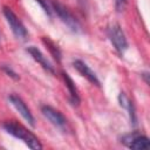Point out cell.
<instances>
[{
  "mask_svg": "<svg viewBox=\"0 0 150 150\" xmlns=\"http://www.w3.org/2000/svg\"><path fill=\"white\" fill-rule=\"evenodd\" d=\"M1 68H2V70H4L8 76H11V77L14 79V80H19V75L16 74V71H14L9 66H7V64H2Z\"/></svg>",
  "mask_w": 150,
  "mask_h": 150,
  "instance_id": "5bb4252c",
  "label": "cell"
},
{
  "mask_svg": "<svg viewBox=\"0 0 150 150\" xmlns=\"http://www.w3.org/2000/svg\"><path fill=\"white\" fill-rule=\"evenodd\" d=\"M2 128L6 132L12 135L13 137L22 141L28 148L30 149H42V144L39 141V138L27 128H25L22 124H20L16 121H6L2 123Z\"/></svg>",
  "mask_w": 150,
  "mask_h": 150,
  "instance_id": "6da1fadb",
  "label": "cell"
},
{
  "mask_svg": "<svg viewBox=\"0 0 150 150\" xmlns=\"http://www.w3.org/2000/svg\"><path fill=\"white\" fill-rule=\"evenodd\" d=\"M2 12H4V15H5V18H6L9 27H11V29L13 32V34L18 39H26L27 35H28V32H27L25 25L22 23V21L19 19V16L7 6L4 7Z\"/></svg>",
  "mask_w": 150,
  "mask_h": 150,
  "instance_id": "277c9868",
  "label": "cell"
},
{
  "mask_svg": "<svg viewBox=\"0 0 150 150\" xmlns=\"http://www.w3.org/2000/svg\"><path fill=\"white\" fill-rule=\"evenodd\" d=\"M128 0H115V8L117 12H122L124 11L125 6H127Z\"/></svg>",
  "mask_w": 150,
  "mask_h": 150,
  "instance_id": "9a60e30c",
  "label": "cell"
},
{
  "mask_svg": "<svg viewBox=\"0 0 150 150\" xmlns=\"http://www.w3.org/2000/svg\"><path fill=\"white\" fill-rule=\"evenodd\" d=\"M8 100H9V102L12 103V105L19 111V114H20L32 127H35L34 116H33L30 109L27 107L26 102H25L19 95H16V94H11V95L8 96Z\"/></svg>",
  "mask_w": 150,
  "mask_h": 150,
  "instance_id": "52a82bcc",
  "label": "cell"
},
{
  "mask_svg": "<svg viewBox=\"0 0 150 150\" xmlns=\"http://www.w3.org/2000/svg\"><path fill=\"white\" fill-rule=\"evenodd\" d=\"M62 77L64 80V83H66V87L68 89V93H69V101L73 105H79L80 104V95H79V90L73 81V79L67 74V73H62Z\"/></svg>",
  "mask_w": 150,
  "mask_h": 150,
  "instance_id": "30bf717a",
  "label": "cell"
},
{
  "mask_svg": "<svg viewBox=\"0 0 150 150\" xmlns=\"http://www.w3.org/2000/svg\"><path fill=\"white\" fill-rule=\"evenodd\" d=\"M118 102H120V105L128 111L129 118L132 122V124H136V109H135V105H134L132 101L127 96L125 93H120Z\"/></svg>",
  "mask_w": 150,
  "mask_h": 150,
  "instance_id": "8fae6325",
  "label": "cell"
},
{
  "mask_svg": "<svg viewBox=\"0 0 150 150\" xmlns=\"http://www.w3.org/2000/svg\"><path fill=\"white\" fill-rule=\"evenodd\" d=\"M26 50H27V53L33 57V60H34L35 62H38L45 70H47V71L50 73V74H54V73H55V69H54V67L52 66V63L48 61V59L42 54V52H41L38 47H35V46H29Z\"/></svg>",
  "mask_w": 150,
  "mask_h": 150,
  "instance_id": "ba28073f",
  "label": "cell"
},
{
  "mask_svg": "<svg viewBox=\"0 0 150 150\" xmlns=\"http://www.w3.org/2000/svg\"><path fill=\"white\" fill-rule=\"evenodd\" d=\"M121 143L124 144L129 149H135V150H142L146 149L150 144L149 138L145 135H142L137 131L125 134L121 137Z\"/></svg>",
  "mask_w": 150,
  "mask_h": 150,
  "instance_id": "5b68a950",
  "label": "cell"
},
{
  "mask_svg": "<svg viewBox=\"0 0 150 150\" xmlns=\"http://www.w3.org/2000/svg\"><path fill=\"white\" fill-rule=\"evenodd\" d=\"M42 41H43V43L48 47V49L50 50L52 55H53L57 61H60V60H61V52H60V49L57 48V46H56L53 41H50L48 38H43Z\"/></svg>",
  "mask_w": 150,
  "mask_h": 150,
  "instance_id": "7c38bea8",
  "label": "cell"
},
{
  "mask_svg": "<svg viewBox=\"0 0 150 150\" xmlns=\"http://www.w3.org/2000/svg\"><path fill=\"white\" fill-rule=\"evenodd\" d=\"M107 35L114 46V48L120 53L123 54L128 48V41L124 35V32L117 23H111L107 28Z\"/></svg>",
  "mask_w": 150,
  "mask_h": 150,
  "instance_id": "3957f363",
  "label": "cell"
},
{
  "mask_svg": "<svg viewBox=\"0 0 150 150\" xmlns=\"http://www.w3.org/2000/svg\"><path fill=\"white\" fill-rule=\"evenodd\" d=\"M41 112L43 114V116L56 128L64 130L68 127V122L67 118L62 115V112H60L59 110H56L55 108L50 107V105H42L41 107Z\"/></svg>",
  "mask_w": 150,
  "mask_h": 150,
  "instance_id": "8992f818",
  "label": "cell"
},
{
  "mask_svg": "<svg viewBox=\"0 0 150 150\" xmlns=\"http://www.w3.org/2000/svg\"><path fill=\"white\" fill-rule=\"evenodd\" d=\"M0 42H1V32H0Z\"/></svg>",
  "mask_w": 150,
  "mask_h": 150,
  "instance_id": "2e32d148",
  "label": "cell"
},
{
  "mask_svg": "<svg viewBox=\"0 0 150 150\" xmlns=\"http://www.w3.org/2000/svg\"><path fill=\"white\" fill-rule=\"evenodd\" d=\"M73 66H74V68H75L82 76H84L90 83H93V84H95V86H97V87L101 86V84H100V81H98V79H97V76H96V74L90 69V67H89L86 62H83L82 60H75V61H73Z\"/></svg>",
  "mask_w": 150,
  "mask_h": 150,
  "instance_id": "9c48e42d",
  "label": "cell"
},
{
  "mask_svg": "<svg viewBox=\"0 0 150 150\" xmlns=\"http://www.w3.org/2000/svg\"><path fill=\"white\" fill-rule=\"evenodd\" d=\"M40 6L42 7V9L45 11V13L48 16H53V6H52V0H36Z\"/></svg>",
  "mask_w": 150,
  "mask_h": 150,
  "instance_id": "4fadbf2b",
  "label": "cell"
},
{
  "mask_svg": "<svg viewBox=\"0 0 150 150\" xmlns=\"http://www.w3.org/2000/svg\"><path fill=\"white\" fill-rule=\"evenodd\" d=\"M52 6H53V13L59 16V19L73 32L77 33L81 32V25L79 20L73 15V13L61 2L56 0H52Z\"/></svg>",
  "mask_w": 150,
  "mask_h": 150,
  "instance_id": "7a4b0ae2",
  "label": "cell"
}]
</instances>
